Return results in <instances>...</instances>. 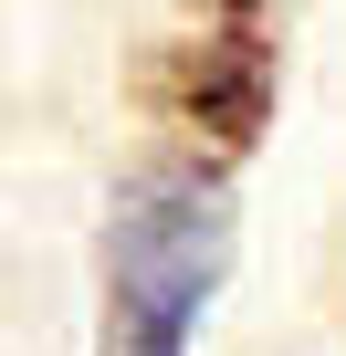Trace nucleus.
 <instances>
[{"label":"nucleus","mask_w":346,"mask_h":356,"mask_svg":"<svg viewBox=\"0 0 346 356\" xmlns=\"http://www.w3.org/2000/svg\"><path fill=\"white\" fill-rule=\"evenodd\" d=\"M231 262V210L210 168H147L126 178L105 231V346L95 356H189Z\"/></svg>","instance_id":"obj_1"}]
</instances>
